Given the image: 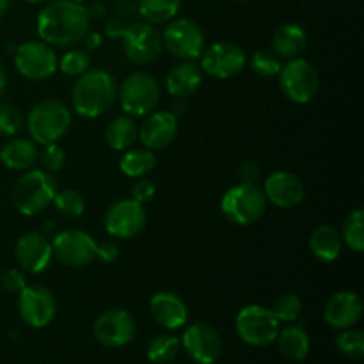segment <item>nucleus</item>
<instances>
[{
    "label": "nucleus",
    "instance_id": "nucleus-1",
    "mask_svg": "<svg viewBox=\"0 0 364 364\" xmlns=\"http://www.w3.org/2000/svg\"><path fill=\"white\" fill-rule=\"evenodd\" d=\"M36 28L41 41L55 48H73L84 41L91 28L84 4L71 0H53L38 14Z\"/></svg>",
    "mask_w": 364,
    "mask_h": 364
},
{
    "label": "nucleus",
    "instance_id": "nucleus-2",
    "mask_svg": "<svg viewBox=\"0 0 364 364\" xmlns=\"http://www.w3.org/2000/svg\"><path fill=\"white\" fill-rule=\"evenodd\" d=\"M117 100V82L102 68H89L77 77L71 89V107L78 116L95 119L103 116Z\"/></svg>",
    "mask_w": 364,
    "mask_h": 364
},
{
    "label": "nucleus",
    "instance_id": "nucleus-3",
    "mask_svg": "<svg viewBox=\"0 0 364 364\" xmlns=\"http://www.w3.org/2000/svg\"><path fill=\"white\" fill-rule=\"evenodd\" d=\"M57 192V181L45 169H27L14 183L11 198L21 215L34 217L52 205Z\"/></svg>",
    "mask_w": 364,
    "mask_h": 364
},
{
    "label": "nucleus",
    "instance_id": "nucleus-4",
    "mask_svg": "<svg viewBox=\"0 0 364 364\" xmlns=\"http://www.w3.org/2000/svg\"><path fill=\"white\" fill-rule=\"evenodd\" d=\"M71 119H73L71 110L68 109L66 103L59 100H45L32 107L25 124L32 141L36 144L46 146L59 142L68 134Z\"/></svg>",
    "mask_w": 364,
    "mask_h": 364
},
{
    "label": "nucleus",
    "instance_id": "nucleus-5",
    "mask_svg": "<svg viewBox=\"0 0 364 364\" xmlns=\"http://www.w3.org/2000/svg\"><path fill=\"white\" fill-rule=\"evenodd\" d=\"M267 203L269 201L262 187L256 183H237L224 192L220 210L230 223L249 226L265 215Z\"/></svg>",
    "mask_w": 364,
    "mask_h": 364
},
{
    "label": "nucleus",
    "instance_id": "nucleus-6",
    "mask_svg": "<svg viewBox=\"0 0 364 364\" xmlns=\"http://www.w3.org/2000/svg\"><path fill=\"white\" fill-rule=\"evenodd\" d=\"M117 100L128 116H148L160 102L159 80L146 71H135L124 78L121 87H117Z\"/></svg>",
    "mask_w": 364,
    "mask_h": 364
},
{
    "label": "nucleus",
    "instance_id": "nucleus-7",
    "mask_svg": "<svg viewBox=\"0 0 364 364\" xmlns=\"http://www.w3.org/2000/svg\"><path fill=\"white\" fill-rule=\"evenodd\" d=\"M279 87L290 102L304 105L309 103L320 89V77L316 68L302 57L290 59L279 71Z\"/></svg>",
    "mask_w": 364,
    "mask_h": 364
},
{
    "label": "nucleus",
    "instance_id": "nucleus-8",
    "mask_svg": "<svg viewBox=\"0 0 364 364\" xmlns=\"http://www.w3.org/2000/svg\"><path fill=\"white\" fill-rule=\"evenodd\" d=\"M279 323L272 309L259 304L242 308L235 320L238 336L251 347H267L274 343L279 334Z\"/></svg>",
    "mask_w": 364,
    "mask_h": 364
},
{
    "label": "nucleus",
    "instance_id": "nucleus-9",
    "mask_svg": "<svg viewBox=\"0 0 364 364\" xmlns=\"http://www.w3.org/2000/svg\"><path fill=\"white\" fill-rule=\"evenodd\" d=\"M121 39H123V52L127 59L139 66L153 64L164 53L162 34L156 31L155 25H149L146 21L127 25Z\"/></svg>",
    "mask_w": 364,
    "mask_h": 364
},
{
    "label": "nucleus",
    "instance_id": "nucleus-10",
    "mask_svg": "<svg viewBox=\"0 0 364 364\" xmlns=\"http://www.w3.org/2000/svg\"><path fill=\"white\" fill-rule=\"evenodd\" d=\"M164 48L181 60H196L205 50L203 28L191 18H174L162 32Z\"/></svg>",
    "mask_w": 364,
    "mask_h": 364
},
{
    "label": "nucleus",
    "instance_id": "nucleus-11",
    "mask_svg": "<svg viewBox=\"0 0 364 364\" xmlns=\"http://www.w3.org/2000/svg\"><path fill=\"white\" fill-rule=\"evenodd\" d=\"M57 55L45 41H25L14 48V68L28 80H46L57 71Z\"/></svg>",
    "mask_w": 364,
    "mask_h": 364
},
{
    "label": "nucleus",
    "instance_id": "nucleus-12",
    "mask_svg": "<svg viewBox=\"0 0 364 364\" xmlns=\"http://www.w3.org/2000/svg\"><path fill=\"white\" fill-rule=\"evenodd\" d=\"M148 223V212L144 205L135 199H119L107 208L103 215V228L114 238L128 240L144 230Z\"/></svg>",
    "mask_w": 364,
    "mask_h": 364
},
{
    "label": "nucleus",
    "instance_id": "nucleus-13",
    "mask_svg": "<svg viewBox=\"0 0 364 364\" xmlns=\"http://www.w3.org/2000/svg\"><path fill=\"white\" fill-rule=\"evenodd\" d=\"M53 256L71 269H84L96 258V242L82 230H64L52 240Z\"/></svg>",
    "mask_w": 364,
    "mask_h": 364
},
{
    "label": "nucleus",
    "instance_id": "nucleus-14",
    "mask_svg": "<svg viewBox=\"0 0 364 364\" xmlns=\"http://www.w3.org/2000/svg\"><path fill=\"white\" fill-rule=\"evenodd\" d=\"M247 64V55L231 41L213 43L201 53V71L219 80H228L240 73Z\"/></svg>",
    "mask_w": 364,
    "mask_h": 364
},
{
    "label": "nucleus",
    "instance_id": "nucleus-15",
    "mask_svg": "<svg viewBox=\"0 0 364 364\" xmlns=\"http://www.w3.org/2000/svg\"><path fill=\"white\" fill-rule=\"evenodd\" d=\"M18 313L28 327L43 329L55 318V297L43 284H27L18 294Z\"/></svg>",
    "mask_w": 364,
    "mask_h": 364
},
{
    "label": "nucleus",
    "instance_id": "nucleus-16",
    "mask_svg": "<svg viewBox=\"0 0 364 364\" xmlns=\"http://www.w3.org/2000/svg\"><path fill=\"white\" fill-rule=\"evenodd\" d=\"M92 333L96 340L105 347L121 348L135 338L137 323H135L134 315L127 309H107L95 320Z\"/></svg>",
    "mask_w": 364,
    "mask_h": 364
},
{
    "label": "nucleus",
    "instance_id": "nucleus-17",
    "mask_svg": "<svg viewBox=\"0 0 364 364\" xmlns=\"http://www.w3.org/2000/svg\"><path fill=\"white\" fill-rule=\"evenodd\" d=\"M181 347L198 364H213L223 354L224 343L215 327L206 322H196L185 329Z\"/></svg>",
    "mask_w": 364,
    "mask_h": 364
},
{
    "label": "nucleus",
    "instance_id": "nucleus-18",
    "mask_svg": "<svg viewBox=\"0 0 364 364\" xmlns=\"http://www.w3.org/2000/svg\"><path fill=\"white\" fill-rule=\"evenodd\" d=\"M14 258H16L18 267L23 272H45L53 258L52 242L48 240V237H45L43 233H38V231L25 233L23 237L18 238L16 247H14Z\"/></svg>",
    "mask_w": 364,
    "mask_h": 364
},
{
    "label": "nucleus",
    "instance_id": "nucleus-19",
    "mask_svg": "<svg viewBox=\"0 0 364 364\" xmlns=\"http://www.w3.org/2000/svg\"><path fill=\"white\" fill-rule=\"evenodd\" d=\"M178 134V117L169 110L149 112L139 127V141L146 149L159 151L173 144Z\"/></svg>",
    "mask_w": 364,
    "mask_h": 364
},
{
    "label": "nucleus",
    "instance_id": "nucleus-20",
    "mask_svg": "<svg viewBox=\"0 0 364 364\" xmlns=\"http://www.w3.org/2000/svg\"><path fill=\"white\" fill-rule=\"evenodd\" d=\"M263 192H265L267 201H270L277 208L287 210L301 205L306 188L297 174L290 171H276L265 180Z\"/></svg>",
    "mask_w": 364,
    "mask_h": 364
},
{
    "label": "nucleus",
    "instance_id": "nucleus-21",
    "mask_svg": "<svg viewBox=\"0 0 364 364\" xmlns=\"http://www.w3.org/2000/svg\"><path fill=\"white\" fill-rule=\"evenodd\" d=\"M363 316V301L355 291L343 290L334 294L323 308V318L333 329H348Z\"/></svg>",
    "mask_w": 364,
    "mask_h": 364
},
{
    "label": "nucleus",
    "instance_id": "nucleus-22",
    "mask_svg": "<svg viewBox=\"0 0 364 364\" xmlns=\"http://www.w3.org/2000/svg\"><path fill=\"white\" fill-rule=\"evenodd\" d=\"M149 309L155 322L169 331L181 329L188 320L187 304L174 291H159L153 295Z\"/></svg>",
    "mask_w": 364,
    "mask_h": 364
},
{
    "label": "nucleus",
    "instance_id": "nucleus-23",
    "mask_svg": "<svg viewBox=\"0 0 364 364\" xmlns=\"http://www.w3.org/2000/svg\"><path fill=\"white\" fill-rule=\"evenodd\" d=\"M203 82L201 68L196 66L194 60H185L171 68L166 78V87L171 96L185 100L194 95Z\"/></svg>",
    "mask_w": 364,
    "mask_h": 364
},
{
    "label": "nucleus",
    "instance_id": "nucleus-24",
    "mask_svg": "<svg viewBox=\"0 0 364 364\" xmlns=\"http://www.w3.org/2000/svg\"><path fill=\"white\" fill-rule=\"evenodd\" d=\"M38 146L32 139L11 137L0 148V162L11 171H27L38 162Z\"/></svg>",
    "mask_w": 364,
    "mask_h": 364
},
{
    "label": "nucleus",
    "instance_id": "nucleus-25",
    "mask_svg": "<svg viewBox=\"0 0 364 364\" xmlns=\"http://www.w3.org/2000/svg\"><path fill=\"white\" fill-rule=\"evenodd\" d=\"M308 46V32L297 23H284L274 32L272 52L279 59H295L301 57Z\"/></svg>",
    "mask_w": 364,
    "mask_h": 364
},
{
    "label": "nucleus",
    "instance_id": "nucleus-26",
    "mask_svg": "<svg viewBox=\"0 0 364 364\" xmlns=\"http://www.w3.org/2000/svg\"><path fill=\"white\" fill-rule=\"evenodd\" d=\"M341 247H343L341 233L329 224L315 228L311 237H309V251L318 262L331 263L338 259L341 255Z\"/></svg>",
    "mask_w": 364,
    "mask_h": 364
},
{
    "label": "nucleus",
    "instance_id": "nucleus-27",
    "mask_svg": "<svg viewBox=\"0 0 364 364\" xmlns=\"http://www.w3.org/2000/svg\"><path fill=\"white\" fill-rule=\"evenodd\" d=\"M139 127L128 114L114 117L105 130V141L114 151H127L137 142Z\"/></svg>",
    "mask_w": 364,
    "mask_h": 364
},
{
    "label": "nucleus",
    "instance_id": "nucleus-28",
    "mask_svg": "<svg viewBox=\"0 0 364 364\" xmlns=\"http://www.w3.org/2000/svg\"><path fill=\"white\" fill-rule=\"evenodd\" d=\"M277 343H279L281 354L290 361H302L308 358L311 341H309L308 333L302 329V326H288L284 329H279L277 334Z\"/></svg>",
    "mask_w": 364,
    "mask_h": 364
},
{
    "label": "nucleus",
    "instance_id": "nucleus-29",
    "mask_svg": "<svg viewBox=\"0 0 364 364\" xmlns=\"http://www.w3.org/2000/svg\"><path fill=\"white\" fill-rule=\"evenodd\" d=\"M181 7V0H139L137 11L149 25L169 23Z\"/></svg>",
    "mask_w": 364,
    "mask_h": 364
},
{
    "label": "nucleus",
    "instance_id": "nucleus-30",
    "mask_svg": "<svg viewBox=\"0 0 364 364\" xmlns=\"http://www.w3.org/2000/svg\"><path fill=\"white\" fill-rule=\"evenodd\" d=\"M156 167V156L151 149H127L119 160V169L128 178H142Z\"/></svg>",
    "mask_w": 364,
    "mask_h": 364
},
{
    "label": "nucleus",
    "instance_id": "nucleus-31",
    "mask_svg": "<svg viewBox=\"0 0 364 364\" xmlns=\"http://www.w3.org/2000/svg\"><path fill=\"white\" fill-rule=\"evenodd\" d=\"M180 338L173 336V334H159V336H155L148 343L146 355H148V359L151 363L167 364L176 359V355L180 354Z\"/></svg>",
    "mask_w": 364,
    "mask_h": 364
},
{
    "label": "nucleus",
    "instance_id": "nucleus-32",
    "mask_svg": "<svg viewBox=\"0 0 364 364\" xmlns=\"http://www.w3.org/2000/svg\"><path fill=\"white\" fill-rule=\"evenodd\" d=\"M53 206L57 212L66 219H77V217L84 215L85 212V199L75 188H66V191H57L55 198H53Z\"/></svg>",
    "mask_w": 364,
    "mask_h": 364
},
{
    "label": "nucleus",
    "instance_id": "nucleus-33",
    "mask_svg": "<svg viewBox=\"0 0 364 364\" xmlns=\"http://www.w3.org/2000/svg\"><path fill=\"white\" fill-rule=\"evenodd\" d=\"M341 240L355 252L364 251V212L363 208H355L345 219Z\"/></svg>",
    "mask_w": 364,
    "mask_h": 364
},
{
    "label": "nucleus",
    "instance_id": "nucleus-34",
    "mask_svg": "<svg viewBox=\"0 0 364 364\" xmlns=\"http://www.w3.org/2000/svg\"><path fill=\"white\" fill-rule=\"evenodd\" d=\"M91 64L92 59L87 50L73 48L60 57V60L57 63V70H60L68 77H80L91 68Z\"/></svg>",
    "mask_w": 364,
    "mask_h": 364
},
{
    "label": "nucleus",
    "instance_id": "nucleus-35",
    "mask_svg": "<svg viewBox=\"0 0 364 364\" xmlns=\"http://www.w3.org/2000/svg\"><path fill=\"white\" fill-rule=\"evenodd\" d=\"M336 345H338V350L348 359H361L364 355V334L363 331L359 329H343L336 338Z\"/></svg>",
    "mask_w": 364,
    "mask_h": 364
},
{
    "label": "nucleus",
    "instance_id": "nucleus-36",
    "mask_svg": "<svg viewBox=\"0 0 364 364\" xmlns=\"http://www.w3.org/2000/svg\"><path fill=\"white\" fill-rule=\"evenodd\" d=\"M251 68L263 78H274L279 75L283 63L272 50H256L251 57Z\"/></svg>",
    "mask_w": 364,
    "mask_h": 364
},
{
    "label": "nucleus",
    "instance_id": "nucleus-37",
    "mask_svg": "<svg viewBox=\"0 0 364 364\" xmlns=\"http://www.w3.org/2000/svg\"><path fill=\"white\" fill-rule=\"evenodd\" d=\"M270 309L279 322H295L302 313V301L295 294H283L276 299Z\"/></svg>",
    "mask_w": 364,
    "mask_h": 364
},
{
    "label": "nucleus",
    "instance_id": "nucleus-38",
    "mask_svg": "<svg viewBox=\"0 0 364 364\" xmlns=\"http://www.w3.org/2000/svg\"><path fill=\"white\" fill-rule=\"evenodd\" d=\"M23 128V116L20 109L13 103H0V135L2 137H16Z\"/></svg>",
    "mask_w": 364,
    "mask_h": 364
},
{
    "label": "nucleus",
    "instance_id": "nucleus-39",
    "mask_svg": "<svg viewBox=\"0 0 364 364\" xmlns=\"http://www.w3.org/2000/svg\"><path fill=\"white\" fill-rule=\"evenodd\" d=\"M38 159L41 162L43 169L53 174L64 167V164H66V153H64V149L57 142H52V144H46L39 151Z\"/></svg>",
    "mask_w": 364,
    "mask_h": 364
},
{
    "label": "nucleus",
    "instance_id": "nucleus-40",
    "mask_svg": "<svg viewBox=\"0 0 364 364\" xmlns=\"http://www.w3.org/2000/svg\"><path fill=\"white\" fill-rule=\"evenodd\" d=\"M0 283L6 291L11 294H20L25 287H27V277L21 269H7L0 277Z\"/></svg>",
    "mask_w": 364,
    "mask_h": 364
},
{
    "label": "nucleus",
    "instance_id": "nucleus-41",
    "mask_svg": "<svg viewBox=\"0 0 364 364\" xmlns=\"http://www.w3.org/2000/svg\"><path fill=\"white\" fill-rule=\"evenodd\" d=\"M155 183L151 180H148V178H137V181H134V185H132V199L142 203V205L151 201L155 198Z\"/></svg>",
    "mask_w": 364,
    "mask_h": 364
},
{
    "label": "nucleus",
    "instance_id": "nucleus-42",
    "mask_svg": "<svg viewBox=\"0 0 364 364\" xmlns=\"http://www.w3.org/2000/svg\"><path fill=\"white\" fill-rule=\"evenodd\" d=\"M237 174L240 183H256V181L259 180V176H262V169H259L258 164L252 162V160H245V162L238 167Z\"/></svg>",
    "mask_w": 364,
    "mask_h": 364
},
{
    "label": "nucleus",
    "instance_id": "nucleus-43",
    "mask_svg": "<svg viewBox=\"0 0 364 364\" xmlns=\"http://www.w3.org/2000/svg\"><path fill=\"white\" fill-rule=\"evenodd\" d=\"M96 258L103 263H114L119 258V247L114 242H102L96 244Z\"/></svg>",
    "mask_w": 364,
    "mask_h": 364
},
{
    "label": "nucleus",
    "instance_id": "nucleus-44",
    "mask_svg": "<svg viewBox=\"0 0 364 364\" xmlns=\"http://www.w3.org/2000/svg\"><path fill=\"white\" fill-rule=\"evenodd\" d=\"M85 11H87L89 20L98 21V20H102V18L107 16V11H109V9H107L105 4L100 2V0H96V2H92L91 6L85 7Z\"/></svg>",
    "mask_w": 364,
    "mask_h": 364
},
{
    "label": "nucleus",
    "instance_id": "nucleus-45",
    "mask_svg": "<svg viewBox=\"0 0 364 364\" xmlns=\"http://www.w3.org/2000/svg\"><path fill=\"white\" fill-rule=\"evenodd\" d=\"M124 27H127V25H124L123 18H112V20L107 23L105 31H107V34H109V36H114V38H121Z\"/></svg>",
    "mask_w": 364,
    "mask_h": 364
},
{
    "label": "nucleus",
    "instance_id": "nucleus-46",
    "mask_svg": "<svg viewBox=\"0 0 364 364\" xmlns=\"http://www.w3.org/2000/svg\"><path fill=\"white\" fill-rule=\"evenodd\" d=\"M102 41H103V39H102V36L98 34V32H87V36L84 38V43H85L84 50H87L89 53L96 52V50L102 46Z\"/></svg>",
    "mask_w": 364,
    "mask_h": 364
},
{
    "label": "nucleus",
    "instance_id": "nucleus-47",
    "mask_svg": "<svg viewBox=\"0 0 364 364\" xmlns=\"http://www.w3.org/2000/svg\"><path fill=\"white\" fill-rule=\"evenodd\" d=\"M6 87H7V73H6V68H4V64L0 63V98H2Z\"/></svg>",
    "mask_w": 364,
    "mask_h": 364
},
{
    "label": "nucleus",
    "instance_id": "nucleus-48",
    "mask_svg": "<svg viewBox=\"0 0 364 364\" xmlns=\"http://www.w3.org/2000/svg\"><path fill=\"white\" fill-rule=\"evenodd\" d=\"M7 9H9V0H0V16H4Z\"/></svg>",
    "mask_w": 364,
    "mask_h": 364
},
{
    "label": "nucleus",
    "instance_id": "nucleus-49",
    "mask_svg": "<svg viewBox=\"0 0 364 364\" xmlns=\"http://www.w3.org/2000/svg\"><path fill=\"white\" fill-rule=\"evenodd\" d=\"M23 2H28V4H39V2H45V0H23Z\"/></svg>",
    "mask_w": 364,
    "mask_h": 364
},
{
    "label": "nucleus",
    "instance_id": "nucleus-50",
    "mask_svg": "<svg viewBox=\"0 0 364 364\" xmlns=\"http://www.w3.org/2000/svg\"><path fill=\"white\" fill-rule=\"evenodd\" d=\"M71 2H78V4H84L85 0H71Z\"/></svg>",
    "mask_w": 364,
    "mask_h": 364
},
{
    "label": "nucleus",
    "instance_id": "nucleus-51",
    "mask_svg": "<svg viewBox=\"0 0 364 364\" xmlns=\"http://www.w3.org/2000/svg\"><path fill=\"white\" fill-rule=\"evenodd\" d=\"M235 2H245V0H235Z\"/></svg>",
    "mask_w": 364,
    "mask_h": 364
}]
</instances>
